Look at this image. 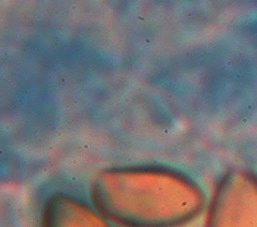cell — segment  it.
Instances as JSON below:
<instances>
[{
    "instance_id": "cell-1",
    "label": "cell",
    "mask_w": 257,
    "mask_h": 227,
    "mask_svg": "<svg viewBox=\"0 0 257 227\" xmlns=\"http://www.w3.org/2000/svg\"><path fill=\"white\" fill-rule=\"evenodd\" d=\"M93 205L122 227H184L206 207V193L188 173L160 164L103 169L90 183Z\"/></svg>"
},
{
    "instance_id": "cell-3",
    "label": "cell",
    "mask_w": 257,
    "mask_h": 227,
    "mask_svg": "<svg viewBox=\"0 0 257 227\" xmlns=\"http://www.w3.org/2000/svg\"><path fill=\"white\" fill-rule=\"evenodd\" d=\"M40 227H112L96 207L78 198L56 192L43 204Z\"/></svg>"
},
{
    "instance_id": "cell-2",
    "label": "cell",
    "mask_w": 257,
    "mask_h": 227,
    "mask_svg": "<svg viewBox=\"0 0 257 227\" xmlns=\"http://www.w3.org/2000/svg\"><path fill=\"white\" fill-rule=\"evenodd\" d=\"M203 227H257L256 170L234 167L219 179Z\"/></svg>"
}]
</instances>
